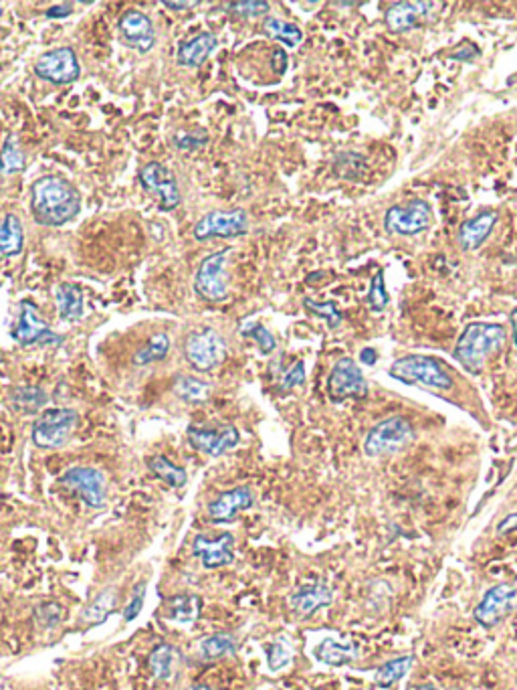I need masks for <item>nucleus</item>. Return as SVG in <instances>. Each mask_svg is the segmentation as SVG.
<instances>
[{
  "mask_svg": "<svg viewBox=\"0 0 517 690\" xmlns=\"http://www.w3.org/2000/svg\"><path fill=\"white\" fill-rule=\"evenodd\" d=\"M82 193L61 174H45L30 187V215L43 227H63L82 213Z\"/></svg>",
  "mask_w": 517,
  "mask_h": 690,
  "instance_id": "1",
  "label": "nucleus"
},
{
  "mask_svg": "<svg viewBox=\"0 0 517 690\" xmlns=\"http://www.w3.org/2000/svg\"><path fill=\"white\" fill-rule=\"evenodd\" d=\"M507 330L501 324L493 322H471L467 324L463 335L459 336L455 346V359L465 371L481 372L491 354L501 351L505 345Z\"/></svg>",
  "mask_w": 517,
  "mask_h": 690,
  "instance_id": "2",
  "label": "nucleus"
},
{
  "mask_svg": "<svg viewBox=\"0 0 517 690\" xmlns=\"http://www.w3.org/2000/svg\"><path fill=\"white\" fill-rule=\"evenodd\" d=\"M391 377L407 385H420L435 391H449L452 389V377L443 364L423 354H409L394 361L391 367Z\"/></svg>",
  "mask_w": 517,
  "mask_h": 690,
  "instance_id": "3",
  "label": "nucleus"
},
{
  "mask_svg": "<svg viewBox=\"0 0 517 690\" xmlns=\"http://www.w3.org/2000/svg\"><path fill=\"white\" fill-rule=\"evenodd\" d=\"M79 424V414L69 407H53L45 409L35 419L30 440L39 450H57L71 440L75 427Z\"/></svg>",
  "mask_w": 517,
  "mask_h": 690,
  "instance_id": "4",
  "label": "nucleus"
},
{
  "mask_svg": "<svg viewBox=\"0 0 517 690\" xmlns=\"http://www.w3.org/2000/svg\"><path fill=\"white\" fill-rule=\"evenodd\" d=\"M412 440H415V430H412L409 419L401 415L386 417L366 435L364 454L370 458L396 454V451L407 448Z\"/></svg>",
  "mask_w": 517,
  "mask_h": 690,
  "instance_id": "5",
  "label": "nucleus"
},
{
  "mask_svg": "<svg viewBox=\"0 0 517 690\" xmlns=\"http://www.w3.org/2000/svg\"><path fill=\"white\" fill-rule=\"evenodd\" d=\"M185 359L198 372H211L225 361L227 345L214 328H198L188 332L182 345Z\"/></svg>",
  "mask_w": 517,
  "mask_h": 690,
  "instance_id": "6",
  "label": "nucleus"
},
{
  "mask_svg": "<svg viewBox=\"0 0 517 690\" xmlns=\"http://www.w3.org/2000/svg\"><path fill=\"white\" fill-rule=\"evenodd\" d=\"M230 248L220 249L217 253L206 256L201 266L196 269L194 275V292L198 298L206 300V302H222L228 296V274H227V261L230 256Z\"/></svg>",
  "mask_w": 517,
  "mask_h": 690,
  "instance_id": "7",
  "label": "nucleus"
},
{
  "mask_svg": "<svg viewBox=\"0 0 517 690\" xmlns=\"http://www.w3.org/2000/svg\"><path fill=\"white\" fill-rule=\"evenodd\" d=\"M138 180L142 188H144L148 195L154 197L160 211L170 213L180 207L182 203L180 187H178L177 177H174V172L168 169V166H164L162 162H148L140 169Z\"/></svg>",
  "mask_w": 517,
  "mask_h": 690,
  "instance_id": "8",
  "label": "nucleus"
},
{
  "mask_svg": "<svg viewBox=\"0 0 517 690\" xmlns=\"http://www.w3.org/2000/svg\"><path fill=\"white\" fill-rule=\"evenodd\" d=\"M13 338L17 340L21 346H59L63 345L65 336L57 335L49 324H47L39 308L30 300H22L19 304V320L17 327L13 330Z\"/></svg>",
  "mask_w": 517,
  "mask_h": 690,
  "instance_id": "9",
  "label": "nucleus"
},
{
  "mask_svg": "<svg viewBox=\"0 0 517 690\" xmlns=\"http://www.w3.org/2000/svg\"><path fill=\"white\" fill-rule=\"evenodd\" d=\"M433 225V209L423 199H412L404 205H394L386 211L384 229L391 235L412 237L427 231Z\"/></svg>",
  "mask_w": 517,
  "mask_h": 690,
  "instance_id": "10",
  "label": "nucleus"
},
{
  "mask_svg": "<svg viewBox=\"0 0 517 690\" xmlns=\"http://www.w3.org/2000/svg\"><path fill=\"white\" fill-rule=\"evenodd\" d=\"M249 231V215L243 209L230 211H211L196 221L193 229L194 240L209 241L214 237L220 240H233Z\"/></svg>",
  "mask_w": 517,
  "mask_h": 690,
  "instance_id": "11",
  "label": "nucleus"
},
{
  "mask_svg": "<svg viewBox=\"0 0 517 690\" xmlns=\"http://www.w3.org/2000/svg\"><path fill=\"white\" fill-rule=\"evenodd\" d=\"M35 75L53 85L75 83L82 77V66L73 47H57L43 53L35 63Z\"/></svg>",
  "mask_w": 517,
  "mask_h": 690,
  "instance_id": "12",
  "label": "nucleus"
},
{
  "mask_svg": "<svg viewBox=\"0 0 517 690\" xmlns=\"http://www.w3.org/2000/svg\"><path fill=\"white\" fill-rule=\"evenodd\" d=\"M517 609V587L501 583L491 587L485 593L481 604L475 607L473 617L475 622L483 625V628H493L505 620L507 616H512Z\"/></svg>",
  "mask_w": 517,
  "mask_h": 690,
  "instance_id": "13",
  "label": "nucleus"
},
{
  "mask_svg": "<svg viewBox=\"0 0 517 690\" xmlns=\"http://www.w3.org/2000/svg\"><path fill=\"white\" fill-rule=\"evenodd\" d=\"M63 486L73 490L90 509H101L106 504V480L103 474L90 466H75L61 476Z\"/></svg>",
  "mask_w": 517,
  "mask_h": 690,
  "instance_id": "14",
  "label": "nucleus"
},
{
  "mask_svg": "<svg viewBox=\"0 0 517 690\" xmlns=\"http://www.w3.org/2000/svg\"><path fill=\"white\" fill-rule=\"evenodd\" d=\"M119 39L125 47H130L136 53H150L156 45V31L152 25V19L146 13L138 9L125 11L117 21Z\"/></svg>",
  "mask_w": 517,
  "mask_h": 690,
  "instance_id": "15",
  "label": "nucleus"
},
{
  "mask_svg": "<svg viewBox=\"0 0 517 690\" xmlns=\"http://www.w3.org/2000/svg\"><path fill=\"white\" fill-rule=\"evenodd\" d=\"M328 393L332 401H344L348 397H366L368 383L362 375V371L352 359H340L330 372Z\"/></svg>",
  "mask_w": 517,
  "mask_h": 690,
  "instance_id": "16",
  "label": "nucleus"
},
{
  "mask_svg": "<svg viewBox=\"0 0 517 690\" xmlns=\"http://www.w3.org/2000/svg\"><path fill=\"white\" fill-rule=\"evenodd\" d=\"M186 438L190 441V446H193L196 451L212 458H219L222 454H227V451L235 450L238 446L241 435H238V430L233 425H225L220 427V430H202V427L190 425L186 430Z\"/></svg>",
  "mask_w": 517,
  "mask_h": 690,
  "instance_id": "17",
  "label": "nucleus"
},
{
  "mask_svg": "<svg viewBox=\"0 0 517 690\" xmlns=\"http://www.w3.org/2000/svg\"><path fill=\"white\" fill-rule=\"evenodd\" d=\"M233 543L235 538L230 533H222L220 537L214 538L198 535L193 543V553L194 557L202 561L204 569H219L230 565V563L235 561Z\"/></svg>",
  "mask_w": 517,
  "mask_h": 690,
  "instance_id": "18",
  "label": "nucleus"
},
{
  "mask_svg": "<svg viewBox=\"0 0 517 690\" xmlns=\"http://www.w3.org/2000/svg\"><path fill=\"white\" fill-rule=\"evenodd\" d=\"M253 501L251 488L241 486L227 490L209 504V517L212 522H230L241 511L251 509Z\"/></svg>",
  "mask_w": 517,
  "mask_h": 690,
  "instance_id": "19",
  "label": "nucleus"
},
{
  "mask_svg": "<svg viewBox=\"0 0 517 690\" xmlns=\"http://www.w3.org/2000/svg\"><path fill=\"white\" fill-rule=\"evenodd\" d=\"M332 599H333V593L328 587V583L315 581V583L301 585L299 590L291 596L289 604L293 612H296V616L307 617L314 612H317V609L330 606Z\"/></svg>",
  "mask_w": 517,
  "mask_h": 690,
  "instance_id": "20",
  "label": "nucleus"
},
{
  "mask_svg": "<svg viewBox=\"0 0 517 690\" xmlns=\"http://www.w3.org/2000/svg\"><path fill=\"white\" fill-rule=\"evenodd\" d=\"M499 219L497 211H481L479 215L465 221L459 229V245L463 251H475L487 241L493 227H495Z\"/></svg>",
  "mask_w": 517,
  "mask_h": 690,
  "instance_id": "21",
  "label": "nucleus"
},
{
  "mask_svg": "<svg viewBox=\"0 0 517 690\" xmlns=\"http://www.w3.org/2000/svg\"><path fill=\"white\" fill-rule=\"evenodd\" d=\"M219 47V39L214 33H198L193 39L182 43L177 51V63L180 67H201L211 57V53Z\"/></svg>",
  "mask_w": 517,
  "mask_h": 690,
  "instance_id": "22",
  "label": "nucleus"
},
{
  "mask_svg": "<svg viewBox=\"0 0 517 690\" xmlns=\"http://www.w3.org/2000/svg\"><path fill=\"white\" fill-rule=\"evenodd\" d=\"M433 9V3H396L386 11V25L396 33H407L415 29L423 21L428 11Z\"/></svg>",
  "mask_w": 517,
  "mask_h": 690,
  "instance_id": "23",
  "label": "nucleus"
},
{
  "mask_svg": "<svg viewBox=\"0 0 517 690\" xmlns=\"http://www.w3.org/2000/svg\"><path fill=\"white\" fill-rule=\"evenodd\" d=\"M202 612V599L194 596V593H180V596H172L164 601L162 616L166 620L178 622V624H193L201 617Z\"/></svg>",
  "mask_w": 517,
  "mask_h": 690,
  "instance_id": "24",
  "label": "nucleus"
},
{
  "mask_svg": "<svg viewBox=\"0 0 517 690\" xmlns=\"http://www.w3.org/2000/svg\"><path fill=\"white\" fill-rule=\"evenodd\" d=\"M55 302H57L59 319L65 322H77L83 319L85 302L83 290L77 284L63 282L55 288Z\"/></svg>",
  "mask_w": 517,
  "mask_h": 690,
  "instance_id": "25",
  "label": "nucleus"
},
{
  "mask_svg": "<svg viewBox=\"0 0 517 690\" xmlns=\"http://www.w3.org/2000/svg\"><path fill=\"white\" fill-rule=\"evenodd\" d=\"M25 249V229L14 213L0 217V258H17Z\"/></svg>",
  "mask_w": 517,
  "mask_h": 690,
  "instance_id": "26",
  "label": "nucleus"
},
{
  "mask_svg": "<svg viewBox=\"0 0 517 690\" xmlns=\"http://www.w3.org/2000/svg\"><path fill=\"white\" fill-rule=\"evenodd\" d=\"M47 401H49V395L37 385L14 387L9 395L11 409L19 415H37L47 406Z\"/></svg>",
  "mask_w": 517,
  "mask_h": 690,
  "instance_id": "27",
  "label": "nucleus"
},
{
  "mask_svg": "<svg viewBox=\"0 0 517 690\" xmlns=\"http://www.w3.org/2000/svg\"><path fill=\"white\" fill-rule=\"evenodd\" d=\"M180 652L172 644H158L148 656V668L156 680L168 682L177 677Z\"/></svg>",
  "mask_w": 517,
  "mask_h": 690,
  "instance_id": "28",
  "label": "nucleus"
},
{
  "mask_svg": "<svg viewBox=\"0 0 517 690\" xmlns=\"http://www.w3.org/2000/svg\"><path fill=\"white\" fill-rule=\"evenodd\" d=\"M314 656L320 660L322 664L328 666H348L356 660L358 650L354 644H341L338 640L325 638L323 642L315 646Z\"/></svg>",
  "mask_w": 517,
  "mask_h": 690,
  "instance_id": "29",
  "label": "nucleus"
},
{
  "mask_svg": "<svg viewBox=\"0 0 517 690\" xmlns=\"http://www.w3.org/2000/svg\"><path fill=\"white\" fill-rule=\"evenodd\" d=\"M146 466H148V470L152 472L158 480L166 482L170 488L186 486V482H188L186 470H185V467L177 466V464H172L168 458L152 456V458H148Z\"/></svg>",
  "mask_w": 517,
  "mask_h": 690,
  "instance_id": "30",
  "label": "nucleus"
},
{
  "mask_svg": "<svg viewBox=\"0 0 517 690\" xmlns=\"http://www.w3.org/2000/svg\"><path fill=\"white\" fill-rule=\"evenodd\" d=\"M174 393L177 397L186 403H204L211 397V385L202 379L190 377V375H178L174 379Z\"/></svg>",
  "mask_w": 517,
  "mask_h": 690,
  "instance_id": "31",
  "label": "nucleus"
},
{
  "mask_svg": "<svg viewBox=\"0 0 517 690\" xmlns=\"http://www.w3.org/2000/svg\"><path fill=\"white\" fill-rule=\"evenodd\" d=\"M25 166H27V158L21 148V142L14 134H9L3 148H0V172L6 174V177H11V174H19L25 170Z\"/></svg>",
  "mask_w": 517,
  "mask_h": 690,
  "instance_id": "32",
  "label": "nucleus"
},
{
  "mask_svg": "<svg viewBox=\"0 0 517 690\" xmlns=\"http://www.w3.org/2000/svg\"><path fill=\"white\" fill-rule=\"evenodd\" d=\"M170 353V338L166 332H158L148 343L134 354V364L136 367H148L152 362H160Z\"/></svg>",
  "mask_w": 517,
  "mask_h": 690,
  "instance_id": "33",
  "label": "nucleus"
},
{
  "mask_svg": "<svg viewBox=\"0 0 517 690\" xmlns=\"http://www.w3.org/2000/svg\"><path fill=\"white\" fill-rule=\"evenodd\" d=\"M412 662L415 658L412 656H399L394 660H388L386 664H382L376 670V686L378 688H391L401 678L407 677V672L412 668Z\"/></svg>",
  "mask_w": 517,
  "mask_h": 690,
  "instance_id": "34",
  "label": "nucleus"
},
{
  "mask_svg": "<svg viewBox=\"0 0 517 690\" xmlns=\"http://www.w3.org/2000/svg\"><path fill=\"white\" fill-rule=\"evenodd\" d=\"M116 604H117V591L114 587H108L106 591H101L99 596L85 607L83 620L90 624H101L111 612H114Z\"/></svg>",
  "mask_w": 517,
  "mask_h": 690,
  "instance_id": "35",
  "label": "nucleus"
},
{
  "mask_svg": "<svg viewBox=\"0 0 517 690\" xmlns=\"http://www.w3.org/2000/svg\"><path fill=\"white\" fill-rule=\"evenodd\" d=\"M237 650V640L230 633H212L201 642V654L204 660H219L233 654Z\"/></svg>",
  "mask_w": 517,
  "mask_h": 690,
  "instance_id": "36",
  "label": "nucleus"
},
{
  "mask_svg": "<svg viewBox=\"0 0 517 690\" xmlns=\"http://www.w3.org/2000/svg\"><path fill=\"white\" fill-rule=\"evenodd\" d=\"M263 29L269 37L277 39V41H283L288 47H297L301 41H304V33H301V29L281 19L267 17L263 22Z\"/></svg>",
  "mask_w": 517,
  "mask_h": 690,
  "instance_id": "37",
  "label": "nucleus"
},
{
  "mask_svg": "<svg viewBox=\"0 0 517 690\" xmlns=\"http://www.w3.org/2000/svg\"><path fill=\"white\" fill-rule=\"evenodd\" d=\"M388 300L391 298H388V292H386V285H384V272L380 269V272L374 275L370 292H368V296H366V302H368L372 312H382L388 306Z\"/></svg>",
  "mask_w": 517,
  "mask_h": 690,
  "instance_id": "38",
  "label": "nucleus"
},
{
  "mask_svg": "<svg viewBox=\"0 0 517 690\" xmlns=\"http://www.w3.org/2000/svg\"><path fill=\"white\" fill-rule=\"evenodd\" d=\"M304 306L307 308L309 312L315 314L317 319H323L325 322H328L330 328H338L341 324V312L338 310V306L333 302H314V300L306 298Z\"/></svg>",
  "mask_w": 517,
  "mask_h": 690,
  "instance_id": "39",
  "label": "nucleus"
},
{
  "mask_svg": "<svg viewBox=\"0 0 517 690\" xmlns=\"http://www.w3.org/2000/svg\"><path fill=\"white\" fill-rule=\"evenodd\" d=\"M227 9L237 17L254 19L269 11V3H263V0H238V3H228Z\"/></svg>",
  "mask_w": 517,
  "mask_h": 690,
  "instance_id": "40",
  "label": "nucleus"
},
{
  "mask_svg": "<svg viewBox=\"0 0 517 690\" xmlns=\"http://www.w3.org/2000/svg\"><path fill=\"white\" fill-rule=\"evenodd\" d=\"M241 332H243V336H249V338H253V340H257V345L261 346V351H263L265 354H269V353H273V351H275V346H277L275 338H273L271 332H269V330L263 327V324L251 322V324H246V327H243Z\"/></svg>",
  "mask_w": 517,
  "mask_h": 690,
  "instance_id": "41",
  "label": "nucleus"
},
{
  "mask_svg": "<svg viewBox=\"0 0 517 690\" xmlns=\"http://www.w3.org/2000/svg\"><path fill=\"white\" fill-rule=\"evenodd\" d=\"M267 664L271 672H280L291 664V650L283 642H273L267 646Z\"/></svg>",
  "mask_w": 517,
  "mask_h": 690,
  "instance_id": "42",
  "label": "nucleus"
},
{
  "mask_svg": "<svg viewBox=\"0 0 517 690\" xmlns=\"http://www.w3.org/2000/svg\"><path fill=\"white\" fill-rule=\"evenodd\" d=\"M174 146L180 148V150H186V153H190V150H198L202 148L206 142H209V134H206L204 130H193V132H178L177 136H174Z\"/></svg>",
  "mask_w": 517,
  "mask_h": 690,
  "instance_id": "43",
  "label": "nucleus"
},
{
  "mask_svg": "<svg viewBox=\"0 0 517 690\" xmlns=\"http://www.w3.org/2000/svg\"><path fill=\"white\" fill-rule=\"evenodd\" d=\"M146 587H148L146 581H140L136 587H134L130 604H127L124 609V620L125 622H134L140 616L142 607H144V601H146Z\"/></svg>",
  "mask_w": 517,
  "mask_h": 690,
  "instance_id": "44",
  "label": "nucleus"
},
{
  "mask_svg": "<svg viewBox=\"0 0 517 690\" xmlns=\"http://www.w3.org/2000/svg\"><path fill=\"white\" fill-rule=\"evenodd\" d=\"M35 617L43 628H55L61 620V607L55 601H45V604L37 606Z\"/></svg>",
  "mask_w": 517,
  "mask_h": 690,
  "instance_id": "45",
  "label": "nucleus"
},
{
  "mask_svg": "<svg viewBox=\"0 0 517 690\" xmlns=\"http://www.w3.org/2000/svg\"><path fill=\"white\" fill-rule=\"evenodd\" d=\"M306 380V364L304 362H296L293 367L285 372L283 379H281V389L283 391H288V389H293L301 385Z\"/></svg>",
  "mask_w": 517,
  "mask_h": 690,
  "instance_id": "46",
  "label": "nucleus"
},
{
  "mask_svg": "<svg viewBox=\"0 0 517 690\" xmlns=\"http://www.w3.org/2000/svg\"><path fill=\"white\" fill-rule=\"evenodd\" d=\"M73 14V4L71 3H63V4H53L47 9L45 17L47 19H65V17H71Z\"/></svg>",
  "mask_w": 517,
  "mask_h": 690,
  "instance_id": "47",
  "label": "nucleus"
},
{
  "mask_svg": "<svg viewBox=\"0 0 517 690\" xmlns=\"http://www.w3.org/2000/svg\"><path fill=\"white\" fill-rule=\"evenodd\" d=\"M271 66L275 69V74H285V69H288V55L283 53V49H275L273 51V61Z\"/></svg>",
  "mask_w": 517,
  "mask_h": 690,
  "instance_id": "48",
  "label": "nucleus"
},
{
  "mask_svg": "<svg viewBox=\"0 0 517 690\" xmlns=\"http://www.w3.org/2000/svg\"><path fill=\"white\" fill-rule=\"evenodd\" d=\"M517 528V514H509V517H505L504 520L499 522V535H505V533H512V530Z\"/></svg>",
  "mask_w": 517,
  "mask_h": 690,
  "instance_id": "49",
  "label": "nucleus"
},
{
  "mask_svg": "<svg viewBox=\"0 0 517 690\" xmlns=\"http://www.w3.org/2000/svg\"><path fill=\"white\" fill-rule=\"evenodd\" d=\"M463 47H465V51H455V53H451V59H457V61H461V59H463V61H471L473 57H475V47L473 45H469V43H463Z\"/></svg>",
  "mask_w": 517,
  "mask_h": 690,
  "instance_id": "50",
  "label": "nucleus"
},
{
  "mask_svg": "<svg viewBox=\"0 0 517 690\" xmlns=\"http://www.w3.org/2000/svg\"><path fill=\"white\" fill-rule=\"evenodd\" d=\"M162 4L166 9H172V11H185V9H193V6H196L198 3H194V0H188V3H172V0H164Z\"/></svg>",
  "mask_w": 517,
  "mask_h": 690,
  "instance_id": "51",
  "label": "nucleus"
},
{
  "mask_svg": "<svg viewBox=\"0 0 517 690\" xmlns=\"http://www.w3.org/2000/svg\"><path fill=\"white\" fill-rule=\"evenodd\" d=\"M360 361L364 364H368V367H372V364H376V361H378V353L374 351V348H364V351L360 353Z\"/></svg>",
  "mask_w": 517,
  "mask_h": 690,
  "instance_id": "52",
  "label": "nucleus"
},
{
  "mask_svg": "<svg viewBox=\"0 0 517 690\" xmlns=\"http://www.w3.org/2000/svg\"><path fill=\"white\" fill-rule=\"evenodd\" d=\"M509 320H512V328H513V340H515V346H517V308L512 312V316H509Z\"/></svg>",
  "mask_w": 517,
  "mask_h": 690,
  "instance_id": "53",
  "label": "nucleus"
},
{
  "mask_svg": "<svg viewBox=\"0 0 517 690\" xmlns=\"http://www.w3.org/2000/svg\"><path fill=\"white\" fill-rule=\"evenodd\" d=\"M417 690H441V688H436L433 685H420V686H417Z\"/></svg>",
  "mask_w": 517,
  "mask_h": 690,
  "instance_id": "54",
  "label": "nucleus"
},
{
  "mask_svg": "<svg viewBox=\"0 0 517 690\" xmlns=\"http://www.w3.org/2000/svg\"><path fill=\"white\" fill-rule=\"evenodd\" d=\"M190 690H212V688H211V686H206V685H194Z\"/></svg>",
  "mask_w": 517,
  "mask_h": 690,
  "instance_id": "55",
  "label": "nucleus"
}]
</instances>
